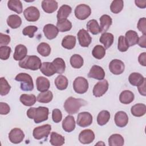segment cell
Masks as SVG:
<instances>
[{"label": "cell", "mask_w": 146, "mask_h": 146, "mask_svg": "<svg viewBox=\"0 0 146 146\" xmlns=\"http://www.w3.org/2000/svg\"><path fill=\"white\" fill-rule=\"evenodd\" d=\"M48 108L46 107H31L27 111V116L30 119H34L35 123H39L48 119Z\"/></svg>", "instance_id": "1"}, {"label": "cell", "mask_w": 146, "mask_h": 146, "mask_svg": "<svg viewBox=\"0 0 146 146\" xmlns=\"http://www.w3.org/2000/svg\"><path fill=\"white\" fill-rule=\"evenodd\" d=\"M86 104L87 102L82 99L69 97L64 103V108L68 114H75L79 111L81 107Z\"/></svg>", "instance_id": "2"}, {"label": "cell", "mask_w": 146, "mask_h": 146, "mask_svg": "<svg viewBox=\"0 0 146 146\" xmlns=\"http://www.w3.org/2000/svg\"><path fill=\"white\" fill-rule=\"evenodd\" d=\"M42 65L40 58L36 55H29L19 62L20 67L35 71L40 68Z\"/></svg>", "instance_id": "3"}, {"label": "cell", "mask_w": 146, "mask_h": 146, "mask_svg": "<svg viewBox=\"0 0 146 146\" xmlns=\"http://www.w3.org/2000/svg\"><path fill=\"white\" fill-rule=\"evenodd\" d=\"M15 80L21 82V89L23 91H30L34 89L33 80L31 76L26 73H19Z\"/></svg>", "instance_id": "4"}, {"label": "cell", "mask_w": 146, "mask_h": 146, "mask_svg": "<svg viewBox=\"0 0 146 146\" xmlns=\"http://www.w3.org/2000/svg\"><path fill=\"white\" fill-rule=\"evenodd\" d=\"M73 88L76 93L79 94H84L88 88L87 80L82 76L77 77L73 82Z\"/></svg>", "instance_id": "5"}, {"label": "cell", "mask_w": 146, "mask_h": 146, "mask_svg": "<svg viewBox=\"0 0 146 146\" xmlns=\"http://www.w3.org/2000/svg\"><path fill=\"white\" fill-rule=\"evenodd\" d=\"M51 130V126L50 124H44L35 128L33 130V137L36 140H40L47 138Z\"/></svg>", "instance_id": "6"}, {"label": "cell", "mask_w": 146, "mask_h": 146, "mask_svg": "<svg viewBox=\"0 0 146 146\" xmlns=\"http://www.w3.org/2000/svg\"><path fill=\"white\" fill-rule=\"evenodd\" d=\"M75 15L80 20H85L91 14L90 7L85 4H80L78 5L75 9Z\"/></svg>", "instance_id": "7"}, {"label": "cell", "mask_w": 146, "mask_h": 146, "mask_svg": "<svg viewBox=\"0 0 146 146\" xmlns=\"http://www.w3.org/2000/svg\"><path fill=\"white\" fill-rule=\"evenodd\" d=\"M23 15L27 21L35 22L40 17V12L36 7L30 6L24 10Z\"/></svg>", "instance_id": "8"}, {"label": "cell", "mask_w": 146, "mask_h": 146, "mask_svg": "<svg viewBox=\"0 0 146 146\" xmlns=\"http://www.w3.org/2000/svg\"><path fill=\"white\" fill-rule=\"evenodd\" d=\"M77 124L81 127H87L92 123V116L88 112H82L78 114Z\"/></svg>", "instance_id": "9"}, {"label": "cell", "mask_w": 146, "mask_h": 146, "mask_svg": "<svg viewBox=\"0 0 146 146\" xmlns=\"http://www.w3.org/2000/svg\"><path fill=\"white\" fill-rule=\"evenodd\" d=\"M108 89V83L107 80L104 79L98 82L93 88V94L95 97L103 96Z\"/></svg>", "instance_id": "10"}, {"label": "cell", "mask_w": 146, "mask_h": 146, "mask_svg": "<svg viewBox=\"0 0 146 146\" xmlns=\"http://www.w3.org/2000/svg\"><path fill=\"white\" fill-rule=\"evenodd\" d=\"M79 44L82 47H87L92 42V38L88 31L83 29L80 30L77 34Z\"/></svg>", "instance_id": "11"}, {"label": "cell", "mask_w": 146, "mask_h": 146, "mask_svg": "<svg viewBox=\"0 0 146 146\" xmlns=\"http://www.w3.org/2000/svg\"><path fill=\"white\" fill-rule=\"evenodd\" d=\"M25 137L23 132L19 128H15L11 130L9 133V139L11 143L18 144L21 143Z\"/></svg>", "instance_id": "12"}, {"label": "cell", "mask_w": 146, "mask_h": 146, "mask_svg": "<svg viewBox=\"0 0 146 146\" xmlns=\"http://www.w3.org/2000/svg\"><path fill=\"white\" fill-rule=\"evenodd\" d=\"M124 64L119 59H113L109 64V69L110 71L115 75H120L124 70Z\"/></svg>", "instance_id": "13"}, {"label": "cell", "mask_w": 146, "mask_h": 146, "mask_svg": "<svg viewBox=\"0 0 146 146\" xmlns=\"http://www.w3.org/2000/svg\"><path fill=\"white\" fill-rule=\"evenodd\" d=\"M95 139V134L91 129H84L79 135V140L83 144H88L92 143Z\"/></svg>", "instance_id": "14"}, {"label": "cell", "mask_w": 146, "mask_h": 146, "mask_svg": "<svg viewBox=\"0 0 146 146\" xmlns=\"http://www.w3.org/2000/svg\"><path fill=\"white\" fill-rule=\"evenodd\" d=\"M88 78L95 79L97 80H103L105 77V72L104 70L99 66L94 65L88 74Z\"/></svg>", "instance_id": "15"}, {"label": "cell", "mask_w": 146, "mask_h": 146, "mask_svg": "<svg viewBox=\"0 0 146 146\" xmlns=\"http://www.w3.org/2000/svg\"><path fill=\"white\" fill-rule=\"evenodd\" d=\"M43 33L48 39H53L56 37L59 30L56 26L52 24H47L43 27Z\"/></svg>", "instance_id": "16"}, {"label": "cell", "mask_w": 146, "mask_h": 146, "mask_svg": "<svg viewBox=\"0 0 146 146\" xmlns=\"http://www.w3.org/2000/svg\"><path fill=\"white\" fill-rule=\"evenodd\" d=\"M114 119L116 125L120 128L126 126L128 122V115L124 111L117 112L115 115Z\"/></svg>", "instance_id": "17"}, {"label": "cell", "mask_w": 146, "mask_h": 146, "mask_svg": "<svg viewBox=\"0 0 146 146\" xmlns=\"http://www.w3.org/2000/svg\"><path fill=\"white\" fill-rule=\"evenodd\" d=\"M27 49L26 47L22 44H18L15 48V51L13 55L14 59L15 60H22L27 55Z\"/></svg>", "instance_id": "18"}, {"label": "cell", "mask_w": 146, "mask_h": 146, "mask_svg": "<svg viewBox=\"0 0 146 146\" xmlns=\"http://www.w3.org/2000/svg\"><path fill=\"white\" fill-rule=\"evenodd\" d=\"M37 90L40 92L48 91L50 87V81L44 76H39L36 80Z\"/></svg>", "instance_id": "19"}, {"label": "cell", "mask_w": 146, "mask_h": 146, "mask_svg": "<svg viewBox=\"0 0 146 146\" xmlns=\"http://www.w3.org/2000/svg\"><path fill=\"white\" fill-rule=\"evenodd\" d=\"M62 128L67 132H71L75 129V121L71 115L67 116L62 122Z\"/></svg>", "instance_id": "20"}, {"label": "cell", "mask_w": 146, "mask_h": 146, "mask_svg": "<svg viewBox=\"0 0 146 146\" xmlns=\"http://www.w3.org/2000/svg\"><path fill=\"white\" fill-rule=\"evenodd\" d=\"M58 2L54 0H43L42 2V7L47 13H52L58 9Z\"/></svg>", "instance_id": "21"}, {"label": "cell", "mask_w": 146, "mask_h": 146, "mask_svg": "<svg viewBox=\"0 0 146 146\" xmlns=\"http://www.w3.org/2000/svg\"><path fill=\"white\" fill-rule=\"evenodd\" d=\"M41 72L47 76H51L56 73L52 62H43L40 68Z\"/></svg>", "instance_id": "22"}, {"label": "cell", "mask_w": 146, "mask_h": 146, "mask_svg": "<svg viewBox=\"0 0 146 146\" xmlns=\"http://www.w3.org/2000/svg\"><path fill=\"white\" fill-rule=\"evenodd\" d=\"M125 40L129 46H133L138 43L139 36L137 33L133 30H128L125 33Z\"/></svg>", "instance_id": "23"}, {"label": "cell", "mask_w": 146, "mask_h": 146, "mask_svg": "<svg viewBox=\"0 0 146 146\" xmlns=\"http://www.w3.org/2000/svg\"><path fill=\"white\" fill-rule=\"evenodd\" d=\"M145 79L141 74L138 72H133L129 75L128 80L131 85L138 87L143 83Z\"/></svg>", "instance_id": "24"}, {"label": "cell", "mask_w": 146, "mask_h": 146, "mask_svg": "<svg viewBox=\"0 0 146 146\" xmlns=\"http://www.w3.org/2000/svg\"><path fill=\"white\" fill-rule=\"evenodd\" d=\"M131 112L134 116L141 117L146 112V106L143 103L136 104L131 107Z\"/></svg>", "instance_id": "25"}, {"label": "cell", "mask_w": 146, "mask_h": 146, "mask_svg": "<svg viewBox=\"0 0 146 146\" xmlns=\"http://www.w3.org/2000/svg\"><path fill=\"white\" fill-rule=\"evenodd\" d=\"M112 18L108 15H103L100 18V27L102 33H106L112 25Z\"/></svg>", "instance_id": "26"}, {"label": "cell", "mask_w": 146, "mask_h": 146, "mask_svg": "<svg viewBox=\"0 0 146 146\" xmlns=\"http://www.w3.org/2000/svg\"><path fill=\"white\" fill-rule=\"evenodd\" d=\"M134 99L135 96L133 93L129 90H124L122 91L119 96L120 102L125 104H128L132 103Z\"/></svg>", "instance_id": "27"}, {"label": "cell", "mask_w": 146, "mask_h": 146, "mask_svg": "<svg viewBox=\"0 0 146 146\" xmlns=\"http://www.w3.org/2000/svg\"><path fill=\"white\" fill-rule=\"evenodd\" d=\"M7 23L11 29H17L21 25L22 19L18 15H10L7 19Z\"/></svg>", "instance_id": "28"}, {"label": "cell", "mask_w": 146, "mask_h": 146, "mask_svg": "<svg viewBox=\"0 0 146 146\" xmlns=\"http://www.w3.org/2000/svg\"><path fill=\"white\" fill-rule=\"evenodd\" d=\"M76 44V38L74 35H68L64 36L62 41V46L64 48L71 50L74 48Z\"/></svg>", "instance_id": "29"}, {"label": "cell", "mask_w": 146, "mask_h": 146, "mask_svg": "<svg viewBox=\"0 0 146 146\" xmlns=\"http://www.w3.org/2000/svg\"><path fill=\"white\" fill-rule=\"evenodd\" d=\"M99 41L104 44L105 48H108L113 42V35L110 33H103L99 38Z\"/></svg>", "instance_id": "30"}, {"label": "cell", "mask_w": 146, "mask_h": 146, "mask_svg": "<svg viewBox=\"0 0 146 146\" xmlns=\"http://www.w3.org/2000/svg\"><path fill=\"white\" fill-rule=\"evenodd\" d=\"M72 11L71 7L67 5H62L58 11L57 19L58 20H61L67 19Z\"/></svg>", "instance_id": "31"}, {"label": "cell", "mask_w": 146, "mask_h": 146, "mask_svg": "<svg viewBox=\"0 0 146 146\" xmlns=\"http://www.w3.org/2000/svg\"><path fill=\"white\" fill-rule=\"evenodd\" d=\"M124 143V138L120 134H113L108 138V145L110 146H122Z\"/></svg>", "instance_id": "32"}, {"label": "cell", "mask_w": 146, "mask_h": 146, "mask_svg": "<svg viewBox=\"0 0 146 146\" xmlns=\"http://www.w3.org/2000/svg\"><path fill=\"white\" fill-rule=\"evenodd\" d=\"M19 100L25 106H31L35 103L36 98V96L33 94L28 95L23 94L21 95Z\"/></svg>", "instance_id": "33"}, {"label": "cell", "mask_w": 146, "mask_h": 146, "mask_svg": "<svg viewBox=\"0 0 146 146\" xmlns=\"http://www.w3.org/2000/svg\"><path fill=\"white\" fill-rule=\"evenodd\" d=\"M65 139L62 135L52 132L51 133L50 142L51 145L54 146H60L64 144Z\"/></svg>", "instance_id": "34"}, {"label": "cell", "mask_w": 146, "mask_h": 146, "mask_svg": "<svg viewBox=\"0 0 146 146\" xmlns=\"http://www.w3.org/2000/svg\"><path fill=\"white\" fill-rule=\"evenodd\" d=\"M54 83L56 87L59 90H64L68 86V79L62 75H58L55 79Z\"/></svg>", "instance_id": "35"}, {"label": "cell", "mask_w": 146, "mask_h": 146, "mask_svg": "<svg viewBox=\"0 0 146 146\" xmlns=\"http://www.w3.org/2000/svg\"><path fill=\"white\" fill-rule=\"evenodd\" d=\"M9 9L15 11L17 14H21L22 12L23 6L21 1L19 0H9L7 2Z\"/></svg>", "instance_id": "36"}, {"label": "cell", "mask_w": 146, "mask_h": 146, "mask_svg": "<svg viewBox=\"0 0 146 146\" xmlns=\"http://www.w3.org/2000/svg\"><path fill=\"white\" fill-rule=\"evenodd\" d=\"M56 27L60 32H66L70 31L71 29L72 23L67 19L58 20Z\"/></svg>", "instance_id": "37"}, {"label": "cell", "mask_w": 146, "mask_h": 146, "mask_svg": "<svg viewBox=\"0 0 146 146\" xmlns=\"http://www.w3.org/2000/svg\"><path fill=\"white\" fill-rule=\"evenodd\" d=\"M52 63L55 68L56 73L62 74L64 72L66 68V64L64 60L60 58H55Z\"/></svg>", "instance_id": "38"}, {"label": "cell", "mask_w": 146, "mask_h": 146, "mask_svg": "<svg viewBox=\"0 0 146 146\" xmlns=\"http://www.w3.org/2000/svg\"><path fill=\"white\" fill-rule=\"evenodd\" d=\"M87 28L88 30L94 35H97L102 33L100 27L95 19H91L87 23Z\"/></svg>", "instance_id": "39"}, {"label": "cell", "mask_w": 146, "mask_h": 146, "mask_svg": "<svg viewBox=\"0 0 146 146\" xmlns=\"http://www.w3.org/2000/svg\"><path fill=\"white\" fill-rule=\"evenodd\" d=\"M53 98V94L51 91H47L40 92L38 94L36 100L39 103H48L50 102Z\"/></svg>", "instance_id": "40"}, {"label": "cell", "mask_w": 146, "mask_h": 146, "mask_svg": "<svg viewBox=\"0 0 146 146\" xmlns=\"http://www.w3.org/2000/svg\"><path fill=\"white\" fill-rule=\"evenodd\" d=\"M110 113L106 110L100 111L97 116V123L99 125H104L109 121Z\"/></svg>", "instance_id": "41"}, {"label": "cell", "mask_w": 146, "mask_h": 146, "mask_svg": "<svg viewBox=\"0 0 146 146\" xmlns=\"http://www.w3.org/2000/svg\"><path fill=\"white\" fill-rule=\"evenodd\" d=\"M70 64L73 68H80L83 65V59L79 54H74L70 58Z\"/></svg>", "instance_id": "42"}, {"label": "cell", "mask_w": 146, "mask_h": 146, "mask_svg": "<svg viewBox=\"0 0 146 146\" xmlns=\"http://www.w3.org/2000/svg\"><path fill=\"white\" fill-rule=\"evenodd\" d=\"M92 54L95 58L101 59L106 55V48L101 45H96L94 47Z\"/></svg>", "instance_id": "43"}, {"label": "cell", "mask_w": 146, "mask_h": 146, "mask_svg": "<svg viewBox=\"0 0 146 146\" xmlns=\"http://www.w3.org/2000/svg\"><path fill=\"white\" fill-rule=\"evenodd\" d=\"M37 51L43 56H48L51 52V47L48 43L42 42L38 46Z\"/></svg>", "instance_id": "44"}, {"label": "cell", "mask_w": 146, "mask_h": 146, "mask_svg": "<svg viewBox=\"0 0 146 146\" xmlns=\"http://www.w3.org/2000/svg\"><path fill=\"white\" fill-rule=\"evenodd\" d=\"M11 89V86L8 83L6 79L2 77L0 79V95L5 96L9 94Z\"/></svg>", "instance_id": "45"}, {"label": "cell", "mask_w": 146, "mask_h": 146, "mask_svg": "<svg viewBox=\"0 0 146 146\" xmlns=\"http://www.w3.org/2000/svg\"><path fill=\"white\" fill-rule=\"evenodd\" d=\"M124 6V2L122 0H115L113 1L110 6L111 11L114 14H117L120 13Z\"/></svg>", "instance_id": "46"}, {"label": "cell", "mask_w": 146, "mask_h": 146, "mask_svg": "<svg viewBox=\"0 0 146 146\" xmlns=\"http://www.w3.org/2000/svg\"><path fill=\"white\" fill-rule=\"evenodd\" d=\"M129 48V46L127 44V42L125 40V36L123 35H120L118 39V44H117V48L121 52H125L128 50Z\"/></svg>", "instance_id": "47"}, {"label": "cell", "mask_w": 146, "mask_h": 146, "mask_svg": "<svg viewBox=\"0 0 146 146\" xmlns=\"http://www.w3.org/2000/svg\"><path fill=\"white\" fill-rule=\"evenodd\" d=\"M11 49L9 46L0 47V58L2 60H7L10 55Z\"/></svg>", "instance_id": "48"}, {"label": "cell", "mask_w": 146, "mask_h": 146, "mask_svg": "<svg viewBox=\"0 0 146 146\" xmlns=\"http://www.w3.org/2000/svg\"><path fill=\"white\" fill-rule=\"evenodd\" d=\"M38 30V27L35 26H28L24 28L22 33L24 35H27L29 38H33L35 33Z\"/></svg>", "instance_id": "49"}, {"label": "cell", "mask_w": 146, "mask_h": 146, "mask_svg": "<svg viewBox=\"0 0 146 146\" xmlns=\"http://www.w3.org/2000/svg\"><path fill=\"white\" fill-rule=\"evenodd\" d=\"M52 119L54 122L57 123L60 122L62 119V114L59 109H54L52 112Z\"/></svg>", "instance_id": "50"}, {"label": "cell", "mask_w": 146, "mask_h": 146, "mask_svg": "<svg viewBox=\"0 0 146 146\" xmlns=\"http://www.w3.org/2000/svg\"><path fill=\"white\" fill-rule=\"evenodd\" d=\"M10 37L9 35L4 34L2 33H0V46H6L10 42Z\"/></svg>", "instance_id": "51"}, {"label": "cell", "mask_w": 146, "mask_h": 146, "mask_svg": "<svg viewBox=\"0 0 146 146\" xmlns=\"http://www.w3.org/2000/svg\"><path fill=\"white\" fill-rule=\"evenodd\" d=\"M145 18H140L137 23V29L143 34H145Z\"/></svg>", "instance_id": "52"}, {"label": "cell", "mask_w": 146, "mask_h": 146, "mask_svg": "<svg viewBox=\"0 0 146 146\" xmlns=\"http://www.w3.org/2000/svg\"><path fill=\"white\" fill-rule=\"evenodd\" d=\"M10 111V108L9 106L3 102L0 103V113L1 115H7L9 113Z\"/></svg>", "instance_id": "53"}, {"label": "cell", "mask_w": 146, "mask_h": 146, "mask_svg": "<svg viewBox=\"0 0 146 146\" xmlns=\"http://www.w3.org/2000/svg\"><path fill=\"white\" fill-rule=\"evenodd\" d=\"M138 60L139 63L141 65L143 66H146V52H144L141 53L138 57Z\"/></svg>", "instance_id": "54"}, {"label": "cell", "mask_w": 146, "mask_h": 146, "mask_svg": "<svg viewBox=\"0 0 146 146\" xmlns=\"http://www.w3.org/2000/svg\"><path fill=\"white\" fill-rule=\"evenodd\" d=\"M145 83H146V79H145L143 83L141 85L137 87L138 91L140 94L144 96H145Z\"/></svg>", "instance_id": "55"}, {"label": "cell", "mask_w": 146, "mask_h": 146, "mask_svg": "<svg viewBox=\"0 0 146 146\" xmlns=\"http://www.w3.org/2000/svg\"><path fill=\"white\" fill-rule=\"evenodd\" d=\"M146 35L145 34H143L140 38H139L138 40V44L143 48H145L146 47Z\"/></svg>", "instance_id": "56"}, {"label": "cell", "mask_w": 146, "mask_h": 146, "mask_svg": "<svg viewBox=\"0 0 146 146\" xmlns=\"http://www.w3.org/2000/svg\"><path fill=\"white\" fill-rule=\"evenodd\" d=\"M135 3L136 5L144 9L146 7V1L145 0H136L135 1Z\"/></svg>", "instance_id": "57"}]
</instances>
